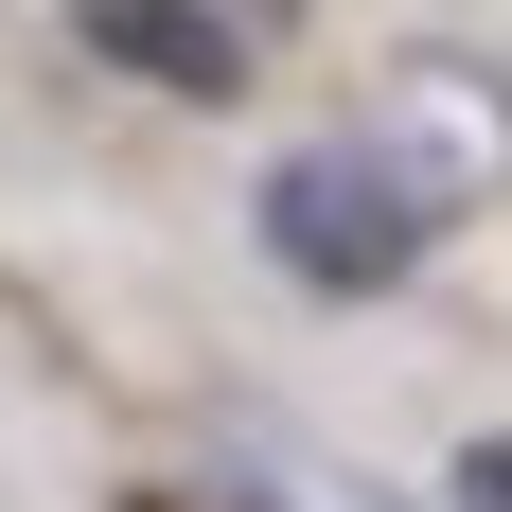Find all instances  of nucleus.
Here are the masks:
<instances>
[{
  "mask_svg": "<svg viewBox=\"0 0 512 512\" xmlns=\"http://www.w3.org/2000/svg\"><path fill=\"white\" fill-rule=\"evenodd\" d=\"M124 512H283L265 477H177V495H124Z\"/></svg>",
  "mask_w": 512,
  "mask_h": 512,
  "instance_id": "obj_6",
  "label": "nucleus"
},
{
  "mask_svg": "<svg viewBox=\"0 0 512 512\" xmlns=\"http://www.w3.org/2000/svg\"><path fill=\"white\" fill-rule=\"evenodd\" d=\"M248 230H265V265L301 283V301H389L460 212H424L389 159L336 124V142H301V159H265V195H248Z\"/></svg>",
  "mask_w": 512,
  "mask_h": 512,
  "instance_id": "obj_1",
  "label": "nucleus"
},
{
  "mask_svg": "<svg viewBox=\"0 0 512 512\" xmlns=\"http://www.w3.org/2000/svg\"><path fill=\"white\" fill-rule=\"evenodd\" d=\"M195 18H212V36H230V53H248V71H265V53H283V36H301V0H195Z\"/></svg>",
  "mask_w": 512,
  "mask_h": 512,
  "instance_id": "obj_5",
  "label": "nucleus"
},
{
  "mask_svg": "<svg viewBox=\"0 0 512 512\" xmlns=\"http://www.w3.org/2000/svg\"><path fill=\"white\" fill-rule=\"evenodd\" d=\"M354 142L389 159L424 212H477V195H512V71L495 53H407V71L371 89Z\"/></svg>",
  "mask_w": 512,
  "mask_h": 512,
  "instance_id": "obj_2",
  "label": "nucleus"
},
{
  "mask_svg": "<svg viewBox=\"0 0 512 512\" xmlns=\"http://www.w3.org/2000/svg\"><path fill=\"white\" fill-rule=\"evenodd\" d=\"M53 18H71L89 71H124V89H159V106H230V89H248V53L212 36L195 0H53Z\"/></svg>",
  "mask_w": 512,
  "mask_h": 512,
  "instance_id": "obj_3",
  "label": "nucleus"
},
{
  "mask_svg": "<svg viewBox=\"0 0 512 512\" xmlns=\"http://www.w3.org/2000/svg\"><path fill=\"white\" fill-rule=\"evenodd\" d=\"M442 512H512V442H495V424H477L460 460H442Z\"/></svg>",
  "mask_w": 512,
  "mask_h": 512,
  "instance_id": "obj_4",
  "label": "nucleus"
}]
</instances>
